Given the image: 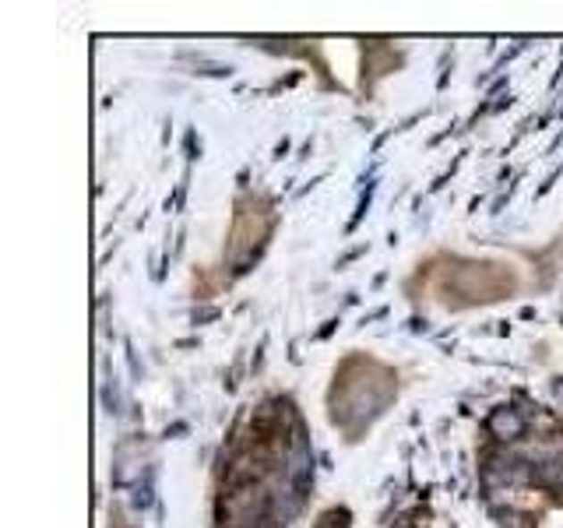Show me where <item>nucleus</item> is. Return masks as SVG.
<instances>
[{
    "mask_svg": "<svg viewBox=\"0 0 563 528\" xmlns=\"http://www.w3.org/2000/svg\"><path fill=\"white\" fill-rule=\"evenodd\" d=\"M486 430L497 437V440H517V437H525V430H528V419L521 415L517 409H510V406H500V409L490 412V419H486Z\"/></svg>",
    "mask_w": 563,
    "mask_h": 528,
    "instance_id": "1",
    "label": "nucleus"
},
{
    "mask_svg": "<svg viewBox=\"0 0 563 528\" xmlns=\"http://www.w3.org/2000/svg\"><path fill=\"white\" fill-rule=\"evenodd\" d=\"M103 406H106V412H120V391L113 381H106V388H103Z\"/></svg>",
    "mask_w": 563,
    "mask_h": 528,
    "instance_id": "2",
    "label": "nucleus"
},
{
    "mask_svg": "<svg viewBox=\"0 0 563 528\" xmlns=\"http://www.w3.org/2000/svg\"><path fill=\"white\" fill-rule=\"evenodd\" d=\"M130 504L145 511V507L152 504V486H148V482H145V486H134V497H130Z\"/></svg>",
    "mask_w": 563,
    "mask_h": 528,
    "instance_id": "3",
    "label": "nucleus"
}]
</instances>
